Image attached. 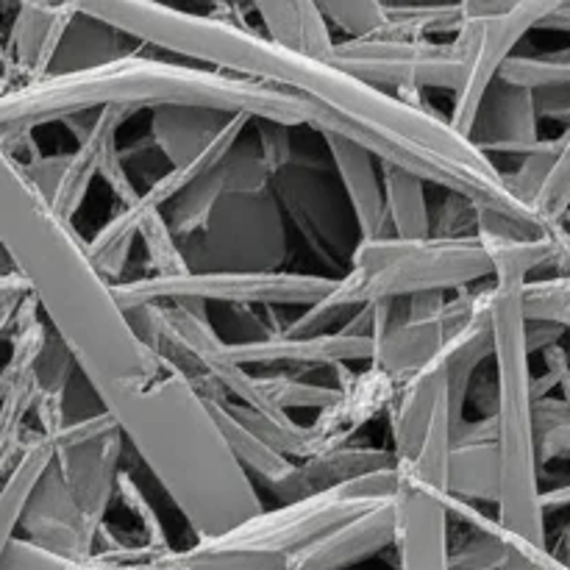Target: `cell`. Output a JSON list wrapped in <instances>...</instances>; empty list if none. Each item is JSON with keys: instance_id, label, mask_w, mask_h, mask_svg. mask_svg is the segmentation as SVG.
<instances>
[{"instance_id": "obj_1", "label": "cell", "mask_w": 570, "mask_h": 570, "mask_svg": "<svg viewBox=\"0 0 570 570\" xmlns=\"http://www.w3.org/2000/svg\"><path fill=\"white\" fill-rule=\"evenodd\" d=\"M81 9L134 42L176 53L189 65L298 95L321 111L317 134H343L382 165L404 167L445 193L465 195L476 209L507 217L529 237H540L549 228L512 195L507 170L456 134L449 117H440L432 106L406 104L328 59L301 56L254 28L215 14H193L161 3H81Z\"/></svg>"}, {"instance_id": "obj_2", "label": "cell", "mask_w": 570, "mask_h": 570, "mask_svg": "<svg viewBox=\"0 0 570 570\" xmlns=\"http://www.w3.org/2000/svg\"><path fill=\"white\" fill-rule=\"evenodd\" d=\"M0 245L26 278L48 326L65 340L95 387H134L159 376V356L137 337L115 284L89 256L87 239L3 150Z\"/></svg>"}, {"instance_id": "obj_3", "label": "cell", "mask_w": 570, "mask_h": 570, "mask_svg": "<svg viewBox=\"0 0 570 570\" xmlns=\"http://www.w3.org/2000/svg\"><path fill=\"white\" fill-rule=\"evenodd\" d=\"M98 393L126 443L193 529L195 543L226 538L265 512L250 473L181 373L161 365L154 382Z\"/></svg>"}, {"instance_id": "obj_4", "label": "cell", "mask_w": 570, "mask_h": 570, "mask_svg": "<svg viewBox=\"0 0 570 570\" xmlns=\"http://www.w3.org/2000/svg\"><path fill=\"white\" fill-rule=\"evenodd\" d=\"M156 106H206L226 115L287 122L293 128L321 126V111L298 95L137 50L111 65L45 76L0 92V128L33 131L45 122H65L76 115L104 109L139 111Z\"/></svg>"}, {"instance_id": "obj_5", "label": "cell", "mask_w": 570, "mask_h": 570, "mask_svg": "<svg viewBox=\"0 0 570 570\" xmlns=\"http://www.w3.org/2000/svg\"><path fill=\"white\" fill-rule=\"evenodd\" d=\"M523 284L490 287L495 362V426H499L501 495L495 521L515 549L546 554L543 488H540V440L534 426V376L527 345V317L521 304Z\"/></svg>"}, {"instance_id": "obj_6", "label": "cell", "mask_w": 570, "mask_h": 570, "mask_svg": "<svg viewBox=\"0 0 570 570\" xmlns=\"http://www.w3.org/2000/svg\"><path fill=\"white\" fill-rule=\"evenodd\" d=\"M493 282L484 245L476 234L460 239H399L384 237L356 245L337 287L323 304L356 312L379 301H406L417 293L471 289L476 282Z\"/></svg>"}, {"instance_id": "obj_7", "label": "cell", "mask_w": 570, "mask_h": 570, "mask_svg": "<svg viewBox=\"0 0 570 570\" xmlns=\"http://www.w3.org/2000/svg\"><path fill=\"white\" fill-rule=\"evenodd\" d=\"M193 273H278L287 271V215L276 193L223 195L209 223L181 239Z\"/></svg>"}, {"instance_id": "obj_8", "label": "cell", "mask_w": 570, "mask_h": 570, "mask_svg": "<svg viewBox=\"0 0 570 570\" xmlns=\"http://www.w3.org/2000/svg\"><path fill=\"white\" fill-rule=\"evenodd\" d=\"M337 278L321 273H184L161 278L142 276L115 284L122 309H137L170 301H200V304L232 306H309L334 293Z\"/></svg>"}, {"instance_id": "obj_9", "label": "cell", "mask_w": 570, "mask_h": 570, "mask_svg": "<svg viewBox=\"0 0 570 570\" xmlns=\"http://www.w3.org/2000/svg\"><path fill=\"white\" fill-rule=\"evenodd\" d=\"M462 6V26L454 42L465 50L468 65L460 89L454 92L449 122L456 134L468 139L479 106L501 78L512 50L532 28L543 22L554 3H473Z\"/></svg>"}, {"instance_id": "obj_10", "label": "cell", "mask_w": 570, "mask_h": 570, "mask_svg": "<svg viewBox=\"0 0 570 570\" xmlns=\"http://www.w3.org/2000/svg\"><path fill=\"white\" fill-rule=\"evenodd\" d=\"M334 67L384 92H423L460 89L468 56L460 45L438 39H345L332 53Z\"/></svg>"}, {"instance_id": "obj_11", "label": "cell", "mask_w": 570, "mask_h": 570, "mask_svg": "<svg viewBox=\"0 0 570 570\" xmlns=\"http://www.w3.org/2000/svg\"><path fill=\"white\" fill-rule=\"evenodd\" d=\"M53 443V462L70 484L87 529L98 540L106 527V512L117 495V476L122 471L126 438L109 410L83 421L65 423Z\"/></svg>"}, {"instance_id": "obj_12", "label": "cell", "mask_w": 570, "mask_h": 570, "mask_svg": "<svg viewBox=\"0 0 570 570\" xmlns=\"http://www.w3.org/2000/svg\"><path fill=\"white\" fill-rule=\"evenodd\" d=\"M271 189L276 193L284 215L301 228L306 243L323 259L351 262L362 237L340 181L334 184V178H328L317 165L293 161L273 176Z\"/></svg>"}, {"instance_id": "obj_13", "label": "cell", "mask_w": 570, "mask_h": 570, "mask_svg": "<svg viewBox=\"0 0 570 570\" xmlns=\"http://www.w3.org/2000/svg\"><path fill=\"white\" fill-rule=\"evenodd\" d=\"M395 549L401 570H451V495L399 468Z\"/></svg>"}, {"instance_id": "obj_14", "label": "cell", "mask_w": 570, "mask_h": 570, "mask_svg": "<svg viewBox=\"0 0 570 570\" xmlns=\"http://www.w3.org/2000/svg\"><path fill=\"white\" fill-rule=\"evenodd\" d=\"M17 538L70 560H89L98 551V540L83 523L81 507L56 462H50L33 493L28 495Z\"/></svg>"}, {"instance_id": "obj_15", "label": "cell", "mask_w": 570, "mask_h": 570, "mask_svg": "<svg viewBox=\"0 0 570 570\" xmlns=\"http://www.w3.org/2000/svg\"><path fill=\"white\" fill-rule=\"evenodd\" d=\"M228 360L239 367L259 365H309V367H348L373 360V337L367 334L334 328L312 337H289L276 332L273 337L250 345H226Z\"/></svg>"}, {"instance_id": "obj_16", "label": "cell", "mask_w": 570, "mask_h": 570, "mask_svg": "<svg viewBox=\"0 0 570 570\" xmlns=\"http://www.w3.org/2000/svg\"><path fill=\"white\" fill-rule=\"evenodd\" d=\"M78 3H22L17 6L6 37L9 89L50 76L59 45L76 17ZM6 89V92H9Z\"/></svg>"}, {"instance_id": "obj_17", "label": "cell", "mask_w": 570, "mask_h": 570, "mask_svg": "<svg viewBox=\"0 0 570 570\" xmlns=\"http://www.w3.org/2000/svg\"><path fill=\"white\" fill-rule=\"evenodd\" d=\"M323 148L332 159L334 176L348 198L351 212H354L356 228H360L362 243L371 239L393 237L387 217V200H384V181H382V161L362 148L354 139L343 134L326 131L321 134Z\"/></svg>"}, {"instance_id": "obj_18", "label": "cell", "mask_w": 570, "mask_h": 570, "mask_svg": "<svg viewBox=\"0 0 570 570\" xmlns=\"http://www.w3.org/2000/svg\"><path fill=\"white\" fill-rule=\"evenodd\" d=\"M337 371L345 376L340 379V401L323 410L309 426L315 454L348 445V440L367 421H373L379 412L390 410L395 393H399V384L373 365H367L360 373H354L351 367H337Z\"/></svg>"}, {"instance_id": "obj_19", "label": "cell", "mask_w": 570, "mask_h": 570, "mask_svg": "<svg viewBox=\"0 0 570 570\" xmlns=\"http://www.w3.org/2000/svg\"><path fill=\"white\" fill-rule=\"evenodd\" d=\"M395 546V499L382 501L354 521L289 557L287 570H348Z\"/></svg>"}, {"instance_id": "obj_20", "label": "cell", "mask_w": 570, "mask_h": 570, "mask_svg": "<svg viewBox=\"0 0 570 570\" xmlns=\"http://www.w3.org/2000/svg\"><path fill=\"white\" fill-rule=\"evenodd\" d=\"M468 139L488 156H527L540 142V115L534 92L495 81V87L490 89L488 98L479 106V115L473 120Z\"/></svg>"}, {"instance_id": "obj_21", "label": "cell", "mask_w": 570, "mask_h": 570, "mask_svg": "<svg viewBox=\"0 0 570 570\" xmlns=\"http://www.w3.org/2000/svg\"><path fill=\"white\" fill-rule=\"evenodd\" d=\"M395 465L399 462H395L390 449H376V445H340V449H328L323 454L309 456V460L293 462L287 476L267 484V490L282 504H293V501L309 499V495L326 493V490L340 488V484L354 482V479L365 476V473H376Z\"/></svg>"}, {"instance_id": "obj_22", "label": "cell", "mask_w": 570, "mask_h": 570, "mask_svg": "<svg viewBox=\"0 0 570 570\" xmlns=\"http://www.w3.org/2000/svg\"><path fill=\"white\" fill-rule=\"evenodd\" d=\"M445 395H449V379H445V365L440 354L421 373L401 384L387 410L390 440H393L390 451L399 465H410L421 454L434 412Z\"/></svg>"}, {"instance_id": "obj_23", "label": "cell", "mask_w": 570, "mask_h": 570, "mask_svg": "<svg viewBox=\"0 0 570 570\" xmlns=\"http://www.w3.org/2000/svg\"><path fill=\"white\" fill-rule=\"evenodd\" d=\"M232 117L206 106H156L150 109L148 137L167 167H187L217 142Z\"/></svg>"}, {"instance_id": "obj_24", "label": "cell", "mask_w": 570, "mask_h": 570, "mask_svg": "<svg viewBox=\"0 0 570 570\" xmlns=\"http://www.w3.org/2000/svg\"><path fill=\"white\" fill-rule=\"evenodd\" d=\"M134 115H137L134 109L98 111V117L92 122V131L81 142H76L72 154H61L59 178H56V187L48 195V200L65 220L72 223V217L78 215V209L87 200L95 176H100V159H104L106 145L111 139H117V131H120L122 122L131 120Z\"/></svg>"}, {"instance_id": "obj_25", "label": "cell", "mask_w": 570, "mask_h": 570, "mask_svg": "<svg viewBox=\"0 0 570 570\" xmlns=\"http://www.w3.org/2000/svg\"><path fill=\"white\" fill-rule=\"evenodd\" d=\"M490 287L482 289L476 312L471 321L443 345L440 356L445 365V379H449V404L454 412V421L460 426L465 421V404L471 395L473 379H476L479 367L488 360H493V317H490Z\"/></svg>"}, {"instance_id": "obj_26", "label": "cell", "mask_w": 570, "mask_h": 570, "mask_svg": "<svg viewBox=\"0 0 570 570\" xmlns=\"http://www.w3.org/2000/svg\"><path fill=\"white\" fill-rule=\"evenodd\" d=\"M451 340L449 326L445 321L432 323H410L401 321L395 323L390 332H384L382 337L373 340V360L371 365L376 371L387 373L395 384H404L406 379H412L415 373H421L434 356L443 351V345Z\"/></svg>"}, {"instance_id": "obj_27", "label": "cell", "mask_w": 570, "mask_h": 570, "mask_svg": "<svg viewBox=\"0 0 570 570\" xmlns=\"http://www.w3.org/2000/svg\"><path fill=\"white\" fill-rule=\"evenodd\" d=\"M131 53H137L131 37L117 31L109 22L87 14L78 3L76 17H72L70 28H67L65 39L59 45V53L53 59V67H50V76L92 70V67L111 65V61H120Z\"/></svg>"}, {"instance_id": "obj_28", "label": "cell", "mask_w": 570, "mask_h": 570, "mask_svg": "<svg viewBox=\"0 0 570 570\" xmlns=\"http://www.w3.org/2000/svg\"><path fill=\"white\" fill-rule=\"evenodd\" d=\"M265 37L282 48L295 50L312 59H332L337 42L332 39V26L323 14L321 3H254Z\"/></svg>"}, {"instance_id": "obj_29", "label": "cell", "mask_w": 570, "mask_h": 570, "mask_svg": "<svg viewBox=\"0 0 570 570\" xmlns=\"http://www.w3.org/2000/svg\"><path fill=\"white\" fill-rule=\"evenodd\" d=\"M148 566L156 570H287L289 557L234 538H217L165 551L148 560Z\"/></svg>"}, {"instance_id": "obj_30", "label": "cell", "mask_w": 570, "mask_h": 570, "mask_svg": "<svg viewBox=\"0 0 570 570\" xmlns=\"http://www.w3.org/2000/svg\"><path fill=\"white\" fill-rule=\"evenodd\" d=\"M50 462H53V443L39 429H28L26 451H22L20 462H17L14 471L9 473V479L0 488V562H3V554L11 546V540L17 538L28 495L33 493V488L42 479V473L48 471Z\"/></svg>"}, {"instance_id": "obj_31", "label": "cell", "mask_w": 570, "mask_h": 570, "mask_svg": "<svg viewBox=\"0 0 570 570\" xmlns=\"http://www.w3.org/2000/svg\"><path fill=\"white\" fill-rule=\"evenodd\" d=\"M449 495L460 504H493L501 495L499 445H454L449 468Z\"/></svg>"}, {"instance_id": "obj_32", "label": "cell", "mask_w": 570, "mask_h": 570, "mask_svg": "<svg viewBox=\"0 0 570 570\" xmlns=\"http://www.w3.org/2000/svg\"><path fill=\"white\" fill-rule=\"evenodd\" d=\"M382 181L393 237H432V209H429L426 200V181L421 176H415V173L395 165H382Z\"/></svg>"}, {"instance_id": "obj_33", "label": "cell", "mask_w": 570, "mask_h": 570, "mask_svg": "<svg viewBox=\"0 0 570 570\" xmlns=\"http://www.w3.org/2000/svg\"><path fill=\"white\" fill-rule=\"evenodd\" d=\"M206 406H209L212 417H215V423L220 426L226 443L232 445L234 456L243 462V468L250 476L259 479L265 488L287 476L289 468H293V460L278 454V451L271 449L259 434L250 432V429L232 412V401H206Z\"/></svg>"}, {"instance_id": "obj_34", "label": "cell", "mask_w": 570, "mask_h": 570, "mask_svg": "<svg viewBox=\"0 0 570 570\" xmlns=\"http://www.w3.org/2000/svg\"><path fill=\"white\" fill-rule=\"evenodd\" d=\"M226 195V181H223V170L215 167L212 173H206L204 178L189 184L176 200L165 209L167 223H170V232L176 234L178 243L189 239L193 234H198L200 228L209 223L212 212L220 204V198Z\"/></svg>"}, {"instance_id": "obj_35", "label": "cell", "mask_w": 570, "mask_h": 570, "mask_svg": "<svg viewBox=\"0 0 570 570\" xmlns=\"http://www.w3.org/2000/svg\"><path fill=\"white\" fill-rule=\"evenodd\" d=\"M471 534L460 546H451V570H501L507 554H510V540L501 532L499 521H490L484 512L468 521Z\"/></svg>"}, {"instance_id": "obj_36", "label": "cell", "mask_w": 570, "mask_h": 570, "mask_svg": "<svg viewBox=\"0 0 570 570\" xmlns=\"http://www.w3.org/2000/svg\"><path fill=\"white\" fill-rule=\"evenodd\" d=\"M499 81L529 89V92L570 87V48L549 50V53L512 56L504 70H501Z\"/></svg>"}, {"instance_id": "obj_37", "label": "cell", "mask_w": 570, "mask_h": 570, "mask_svg": "<svg viewBox=\"0 0 570 570\" xmlns=\"http://www.w3.org/2000/svg\"><path fill=\"white\" fill-rule=\"evenodd\" d=\"M523 317L529 323H551L570 334V276L557 273L551 278H529L521 289Z\"/></svg>"}, {"instance_id": "obj_38", "label": "cell", "mask_w": 570, "mask_h": 570, "mask_svg": "<svg viewBox=\"0 0 570 570\" xmlns=\"http://www.w3.org/2000/svg\"><path fill=\"white\" fill-rule=\"evenodd\" d=\"M387 37L393 39H432L434 33L460 31L462 6H390Z\"/></svg>"}, {"instance_id": "obj_39", "label": "cell", "mask_w": 570, "mask_h": 570, "mask_svg": "<svg viewBox=\"0 0 570 570\" xmlns=\"http://www.w3.org/2000/svg\"><path fill=\"white\" fill-rule=\"evenodd\" d=\"M139 239L145 243V250H148L150 271H154L150 276L173 278L189 273L181 243L170 232V223H167L165 212H150V215H145L142 226H139Z\"/></svg>"}, {"instance_id": "obj_40", "label": "cell", "mask_w": 570, "mask_h": 570, "mask_svg": "<svg viewBox=\"0 0 570 570\" xmlns=\"http://www.w3.org/2000/svg\"><path fill=\"white\" fill-rule=\"evenodd\" d=\"M259 379L267 399L284 412L287 410L323 412L340 401V387H328V384L306 382V379H298V376H282V373H273V376H259Z\"/></svg>"}, {"instance_id": "obj_41", "label": "cell", "mask_w": 570, "mask_h": 570, "mask_svg": "<svg viewBox=\"0 0 570 570\" xmlns=\"http://www.w3.org/2000/svg\"><path fill=\"white\" fill-rule=\"evenodd\" d=\"M534 215L540 217L543 226L562 223L570 212V128L560 134V148H557L554 167L546 178L543 189L538 193L532 204Z\"/></svg>"}, {"instance_id": "obj_42", "label": "cell", "mask_w": 570, "mask_h": 570, "mask_svg": "<svg viewBox=\"0 0 570 570\" xmlns=\"http://www.w3.org/2000/svg\"><path fill=\"white\" fill-rule=\"evenodd\" d=\"M328 26H337L351 39L387 37V3L379 0H354V3H321Z\"/></svg>"}, {"instance_id": "obj_43", "label": "cell", "mask_w": 570, "mask_h": 570, "mask_svg": "<svg viewBox=\"0 0 570 570\" xmlns=\"http://www.w3.org/2000/svg\"><path fill=\"white\" fill-rule=\"evenodd\" d=\"M223 181H226V195H250L265 193L271 189L273 176L267 173L265 161H262L259 142H243L239 139L232 148V154L223 159L220 165Z\"/></svg>"}, {"instance_id": "obj_44", "label": "cell", "mask_w": 570, "mask_h": 570, "mask_svg": "<svg viewBox=\"0 0 570 570\" xmlns=\"http://www.w3.org/2000/svg\"><path fill=\"white\" fill-rule=\"evenodd\" d=\"M534 426L540 440V462L570 460V406L562 399L534 401Z\"/></svg>"}, {"instance_id": "obj_45", "label": "cell", "mask_w": 570, "mask_h": 570, "mask_svg": "<svg viewBox=\"0 0 570 570\" xmlns=\"http://www.w3.org/2000/svg\"><path fill=\"white\" fill-rule=\"evenodd\" d=\"M117 495H120L122 507H126V510L137 518L139 529H142V538H145L142 543L148 546V549L159 551V554L170 551L173 546H170V540H167L165 523H161L159 510H156L154 501H150V495L139 488V482L126 471V468H122L120 476H117Z\"/></svg>"}, {"instance_id": "obj_46", "label": "cell", "mask_w": 570, "mask_h": 570, "mask_svg": "<svg viewBox=\"0 0 570 570\" xmlns=\"http://www.w3.org/2000/svg\"><path fill=\"white\" fill-rule=\"evenodd\" d=\"M78 371H81V367H78L72 351L67 348L65 340L50 328L48 337H45L42 351H39L37 356V365H33V382H37L39 395H61Z\"/></svg>"}, {"instance_id": "obj_47", "label": "cell", "mask_w": 570, "mask_h": 570, "mask_svg": "<svg viewBox=\"0 0 570 570\" xmlns=\"http://www.w3.org/2000/svg\"><path fill=\"white\" fill-rule=\"evenodd\" d=\"M557 148H560V137L540 139L527 156H521V165H518L512 173H507V184H510L512 195H515L521 204H527L529 209H532L534 198H538L546 178H549L551 167H554Z\"/></svg>"}, {"instance_id": "obj_48", "label": "cell", "mask_w": 570, "mask_h": 570, "mask_svg": "<svg viewBox=\"0 0 570 570\" xmlns=\"http://www.w3.org/2000/svg\"><path fill=\"white\" fill-rule=\"evenodd\" d=\"M0 570H109V566L98 554L89 557V560H70V557L53 554V551L39 549L28 540L14 538L6 549Z\"/></svg>"}, {"instance_id": "obj_49", "label": "cell", "mask_w": 570, "mask_h": 570, "mask_svg": "<svg viewBox=\"0 0 570 570\" xmlns=\"http://www.w3.org/2000/svg\"><path fill=\"white\" fill-rule=\"evenodd\" d=\"M220 315L212 317V326L215 332L220 334V340L226 345H250V343H262V340L273 337V328L265 326L259 315L254 312V306H232V304H220L217 306Z\"/></svg>"}, {"instance_id": "obj_50", "label": "cell", "mask_w": 570, "mask_h": 570, "mask_svg": "<svg viewBox=\"0 0 570 570\" xmlns=\"http://www.w3.org/2000/svg\"><path fill=\"white\" fill-rule=\"evenodd\" d=\"M28 406L22 401H3L0 404V488L20 462L28 438Z\"/></svg>"}, {"instance_id": "obj_51", "label": "cell", "mask_w": 570, "mask_h": 570, "mask_svg": "<svg viewBox=\"0 0 570 570\" xmlns=\"http://www.w3.org/2000/svg\"><path fill=\"white\" fill-rule=\"evenodd\" d=\"M476 234V206L460 193H445L438 215H432V237L460 239Z\"/></svg>"}, {"instance_id": "obj_52", "label": "cell", "mask_w": 570, "mask_h": 570, "mask_svg": "<svg viewBox=\"0 0 570 570\" xmlns=\"http://www.w3.org/2000/svg\"><path fill=\"white\" fill-rule=\"evenodd\" d=\"M256 126V142H259L262 161H265L267 173L278 176L284 167H289L295 161L293 150V126L287 122H273V120H254Z\"/></svg>"}, {"instance_id": "obj_53", "label": "cell", "mask_w": 570, "mask_h": 570, "mask_svg": "<svg viewBox=\"0 0 570 570\" xmlns=\"http://www.w3.org/2000/svg\"><path fill=\"white\" fill-rule=\"evenodd\" d=\"M449 293H417L412 298L404 301V312L406 317L404 321L410 323H432L440 321L449 306Z\"/></svg>"}, {"instance_id": "obj_54", "label": "cell", "mask_w": 570, "mask_h": 570, "mask_svg": "<svg viewBox=\"0 0 570 570\" xmlns=\"http://www.w3.org/2000/svg\"><path fill=\"white\" fill-rule=\"evenodd\" d=\"M534 100H538L540 117H551V120L566 122V128H570V87L534 92Z\"/></svg>"}, {"instance_id": "obj_55", "label": "cell", "mask_w": 570, "mask_h": 570, "mask_svg": "<svg viewBox=\"0 0 570 570\" xmlns=\"http://www.w3.org/2000/svg\"><path fill=\"white\" fill-rule=\"evenodd\" d=\"M549 557L551 551H546V554H534V551L515 549V546L510 543V554H507L504 568L501 570H549Z\"/></svg>"}, {"instance_id": "obj_56", "label": "cell", "mask_w": 570, "mask_h": 570, "mask_svg": "<svg viewBox=\"0 0 570 570\" xmlns=\"http://www.w3.org/2000/svg\"><path fill=\"white\" fill-rule=\"evenodd\" d=\"M549 570H570V518H568L566 529H562L557 549H551Z\"/></svg>"}, {"instance_id": "obj_57", "label": "cell", "mask_w": 570, "mask_h": 570, "mask_svg": "<svg viewBox=\"0 0 570 570\" xmlns=\"http://www.w3.org/2000/svg\"><path fill=\"white\" fill-rule=\"evenodd\" d=\"M538 28H554V31H570V3H554Z\"/></svg>"}, {"instance_id": "obj_58", "label": "cell", "mask_w": 570, "mask_h": 570, "mask_svg": "<svg viewBox=\"0 0 570 570\" xmlns=\"http://www.w3.org/2000/svg\"><path fill=\"white\" fill-rule=\"evenodd\" d=\"M17 295H31L26 278L20 273H9V276H0V304L6 298H17Z\"/></svg>"}, {"instance_id": "obj_59", "label": "cell", "mask_w": 570, "mask_h": 570, "mask_svg": "<svg viewBox=\"0 0 570 570\" xmlns=\"http://www.w3.org/2000/svg\"><path fill=\"white\" fill-rule=\"evenodd\" d=\"M22 298H26V295L6 298L3 304H0V340H3L6 334H11V326H14V317H17V309H20Z\"/></svg>"}, {"instance_id": "obj_60", "label": "cell", "mask_w": 570, "mask_h": 570, "mask_svg": "<svg viewBox=\"0 0 570 570\" xmlns=\"http://www.w3.org/2000/svg\"><path fill=\"white\" fill-rule=\"evenodd\" d=\"M9 89V59H6V42H0V92Z\"/></svg>"}, {"instance_id": "obj_61", "label": "cell", "mask_w": 570, "mask_h": 570, "mask_svg": "<svg viewBox=\"0 0 570 570\" xmlns=\"http://www.w3.org/2000/svg\"><path fill=\"white\" fill-rule=\"evenodd\" d=\"M100 560L109 566V570H156V568H150L148 562H126V566H122V562H111V560H106V557H100Z\"/></svg>"}, {"instance_id": "obj_62", "label": "cell", "mask_w": 570, "mask_h": 570, "mask_svg": "<svg viewBox=\"0 0 570 570\" xmlns=\"http://www.w3.org/2000/svg\"><path fill=\"white\" fill-rule=\"evenodd\" d=\"M9 273H17L14 262H11V256L6 254V248L0 245V276H9Z\"/></svg>"}]
</instances>
